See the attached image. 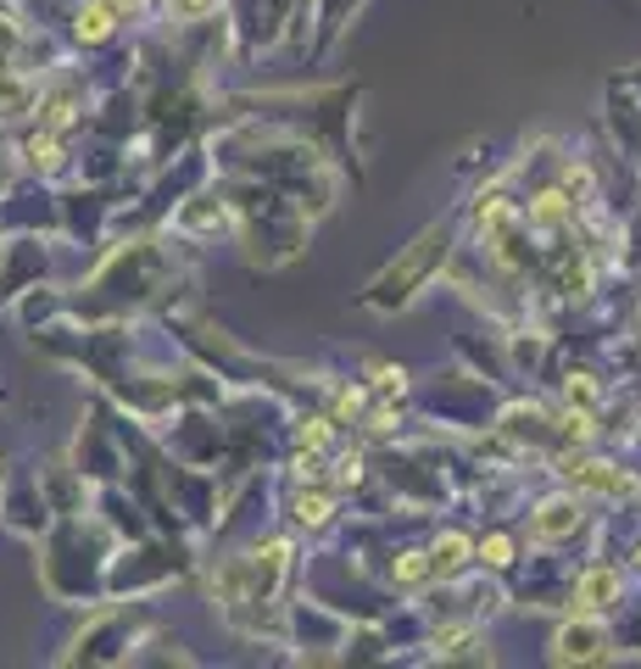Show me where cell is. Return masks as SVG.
I'll return each instance as SVG.
<instances>
[{
    "label": "cell",
    "instance_id": "cell-1",
    "mask_svg": "<svg viewBox=\"0 0 641 669\" xmlns=\"http://www.w3.org/2000/svg\"><path fill=\"white\" fill-rule=\"evenodd\" d=\"M441 245H446V234H441V229H430V234H424V240H419V245L408 251L402 263H391V274H385V279L374 285V290H385L380 301H391V296H396V301H402V296H413L408 285H419V279L430 274V263H435V251H441Z\"/></svg>",
    "mask_w": 641,
    "mask_h": 669
},
{
    "label": "cell",
    "instance_id": "cell-6",
    "mask_svg": "<svg viewBox=\"0 0 641 669\" xmlns=\"http://www.w3.org/2000/svg\"><path fill=\"white\" fill-rule=\"evenodd\" d=\"M464 552H469L464 536H446V541H435V558H430V563H435L441 574H452V569H464Z\"/></svg>",
    "mask_w": 641,
    "mask_h": 669
},
{
    "label": "cell",
    "instance_id": "cell-5",
    "mask_svg": "<svg viewBox=\"0 0 641 669\" xmlns=\"http://www.w3.org/2000/svg\"><path fill=\"white\" fill-rule=\"evenodd\" d=\"M78 34L84 40H107L112 34V7H101V0H96V7H84L78 12Z\"/></svg>",
    "mask_w": 641,
    "mask_h": 669
},
{
    "label": "cell",
    "instance_id": "cell-4",
    "mask_svg": "<svg viewBox=\"0 0 641 669\" xmlns=\"http://www.w3.org/2000/svg\"><path fill=\"white\" fill-rule=\"evenodd\" d=\"M575 519H580V508H575V496H553V502H541V536H564V530H575Z\"/></svg>",
    "mask_w": 641,
    "mask_h": 669
},
{
    "label": "cell",
    "instance_id": "cell-11",
    "mask_svg": "<svg viewBox=\"0 0 641 669\" xmlns=\"http://www.w3.org/2000/svg\"><path fill=\"white\" fill-rule=\"evenodd\" d=\"M329 441V425L324 418H307V430H302V447H324Z\"/></svg>",
    "mask_w": 641,
    "mask_h": 669
},
{
    "label": "cell",
    "instance_id": "cell-8",
    "mask_svg": "<svg viewBox=\"0 0 641 669\" xmlns=\"http://www.w3.org/2000/svg\"><path fill=\"white\" fill-rule=\"evenodd\" d=\"M430 569H435V563H430V558H424V552H408V558H402V563H396V580H408V585H419V580H424V574H430Z\"/></svg>",
    "mask_w": 641,
    "mask_h": 669
},
{
    "label": "cell",
    "instance_id": "cell-12",
    "mask_svg": "<svg viewBox=\"0 0 641 669\" xmlns=\"http://www.w3.org/2000/svg\"><path fill=\"white\" fill-rule=\"evenodd\" d=\"M118 7H123V0H118ZM129 7H140V0H129Z\"/></svg>",
    "mask_w": 641,
    "mask_h": 669
},
{
    "label": "cell",
    "instance_id": "cell-9",
    "mask_svg": "<svg viewBox=\"0 0 641 669\" xmlns=\"http://www.w3.org/2000/svg\"><path fill=\"white\" fill-rule=\"evenodd\" d=\"M508 552H513V547H508V541H502V536H491V541H486V547H480V558H486V563H491V569H502V563H513V558H508Z\"/></svg>",
    "mask_w": 641,
    "mask_h": 669
},
{
    "label": "cell",
    "instance_id": "cell-2",
    "mask_svg": "<svg viewBox=\"0 0 641 669\" xmlns=\"http://www.w3.org/2000/svg\"><path fill=\"white\" fill-rule=\"evenodd\" d=\"M553 658H580V663H597V658H608V630L602 625H591V619H580V625H564L558 636H553Z\"/></svg>",
    "mask_w": 641,
    "mask_h": 669
},
{
    "label": "cell",
    "instance_id": "cell-7",
    "mask_svg": "<svg viewBox=\"0 0 641 669\" xmlns=\"http://www.w3.org/2000/svg\"><path fill=\"white\" fill-rule=\"evenodd\" d=\"M296 519H302V525H324V519H329V496H302V502H296Z\"/></svg>",
    "mask_w": 641,
    "mask_h": 669
},
{
    "label": "cell",
    "instance_id": "cell-10",
    "mask_svg": "<svg viewBox=\"0 0 641 669\" xmlns=\"http://www.w3.org/2000/svg\"><path fill=\"white\" fill-rule=\"evenodd\" d=\"M213 7H218V0H173V12H178V18H207Z\"/></svg>",
    "mask_w": 641,
    "mask_h": 669
},
{
    "label": "cell",
    "instance_id": "cell-13",
    "mask_svg": "<svg viewBox=\"0 0 641 669\" xmlns=\"http://www.w3.org/2000/svg\"><path fill=\"white\" fill-rule=\"evenodd\" d=\"M635 558H641V552H635Z\"/></svg>",
    "mask_w": 641,
    "mask_h": 669
},
{
    "label": "cell",
    "instance_id": "cell-3",
    "mask_svg": "<svg viewBox=\"0 0 641 669\" xmlns=\"http://www.w3.org/2000/svg\"><path fill=\"white\" fill-rule=\"evenodd\" d=\"M613 597H619V569H586V574H580V585H575V603H580L586 614L608 608Z\"/></svg>",
    "mask_w": 641,
    "mask_h": 669
}]
</instances>
